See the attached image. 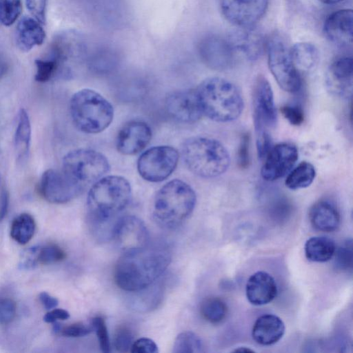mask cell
Masks as SVG:
<instances>
[{
  "label": "cell",
  "mask_w": 353,
  "mask_h": 353,
  "mask_svg": "<svg viewBox=\"0 0 353 353\" xmlns=\"http://www.w3.org/2000/svg\"><path fill=\"white\" fill-rule=\"evenodd\" d=\"M170 261L171 255L167 249L149 245L123 253L114 268V282L125 291L143 290L163 274Z\"/></svg>",
  "instance_id": "6da1fadb"
},
{
  "label": "cell",
  "mask_w": 353,
  "mask_h": 353,
  "mask_svg": "<svg viewBox=\"0 0 353 353\" xmlns=\"http://www.w3.org/2000/svg\"><path fill=\"white\" fill-rule=\"evenodd\" d=\"M132 190L129 182L119 176L102 177L90 188L87 208L94 225L110 223L129 204Z\"/></svg>",
  "instance_id": "7a4b0ae2"
},
{
  "label": "cell",
  "mask_w": 353,
  "mask_h": 353,
  "mask_svg": "<svg viewBox=\"0 0 353 353\" xmlns=\"http://www.w3.org/2000/svg\"><path fill=\"white\" fill-rule=\"evenodd\" d=\"M203 114L216 122L228 123L241 114L243 99L231 81L221 77L203 81L196 89Z\"/></svg>",
  "instance_id": "3957f363"
},
{
  "label": "cell",
  "mask_w": 353,
  "mask_h": 353,
  "mask_svg": "<svg viewBox=\"0 0 353 353\" xmlns=\"http://www.w3.org/2000/svg\"><path fill=\"white\" fill-rule=\"evenodd\" d=\"M196 201V194L188 183L179 179L170 181L154 197L152 217L159 227L175 229L190 216Z\"/></svg>",
  "instance_id": "277c9868"
},
{
  "label": "cell",
  "mask_w": 353,
  "mask_h": 353,
  "mask_svg": "<svg viewBox=\"0 0 353 353\" xmlns=\"http://www.w3.org/2000/svg\"><path fill=\"white\" fill-rule=\"evenodd\" d=\"M181 154L187 168L202 178H214L223 174L230 165V154L219 141L204 137L186 139Z\"/></svg>",
  "instance_id": "5b68a950"
},
{
  "label": "cell",
  "mask_w": 353,
  "mask_h": 353,
  "mask_svg": "<svg viewBox=\"0 0 353 353\" xmlns=\"http://www.w3.org/2000/svg\"><path fill=\"white\" fill-rule=\"evenodd\" d=\"M70 112L76 128L87 134L103 131L114 117L110 102L90 89H83L73 94L70 101Z\"/></svg>",
  "instance_id": "8992f818"
},
{
  "label": "cell",
  "mask_w": 353,
  "mask_h": 353,
  "mask_svg": "<svg viewBox=\"0 0 353 353\" xmlns=\"http://www.w3.org/2000/svg\"><path fill=\"white\" fill-rule=\"evenodd\" d=\"M61 170L84 188L103 177L109 172L110 165L101 153L90 149H78L65 155Z\"/></svg>",
  "instance_id": "52a82bcc"
},
{
  "label": "cell",
  "mask_w": 353,
  "mask_h": 353,
  "mask_svg": "<svg viewBox=\"0 0 353 353\" xmlns=\"http://www.w3.org/2000/svg\"><path fill=\"white\" fill-rule=\"evenodd\" d=\"M270 70L279 85L285 92L295 93L301 87V75L295 67L285 42L278 36L267 43Z\"/></svg>",
  "instance_id": "ba28073f"
},
{
  "label": "cell",
  "mask_w": 353,
  "mask_h": 353,
  "mask_svg": "<svg viewBox=\"0 0 353 353\" xmlns=\"http://www.w3.org/2000/svg\"><path fill=\"white\" fill-rule=\"evenodd\" d=\"M179 161L177 150L171 146L159 145L144 152L137 161L141 176L150 182L167 179L175 170Z\"/></svg>",
  "instance_id": "9c48e42d"
},
{
  "label": "cell",
  "mask_w": 353,
  "mask_h": 353,
  "mask_svg": "<svg viewBox=\"0 0 353 353\" xmlns=\"http://www.w3.org/2000/svg\"><path fill=\"white\" fill-rule=\"evenodd\" d=\"M111 238L123 253L145 248L150 242L149 232L145 223L132 215L121 217L115 222Z\"/></svg>",
  "instance_id": "30bf717a"
},
{
  "label": "cell",
  "mask_w": 353,
  "mask_h": 353,
  "mask_svg": "<svg viewBox=\"0 0 353 353\" xmlns=\"http://www.w3.org/2000/svg\"><path fill=\"white\" fill-rule=\"evenodd\" d=\"M83 188L72 181L62 170L49 169L41 175L39 183L41 196L52 203H68L83 190Z\"/></svg>",
  "instance_id": "8fae6325"
},
{
  "label": "cell",
  "mask_w": 353,
  "mask_h": 353,
  "mask_svg": "<svg viewBox=\"0 0 353 353\" xmlns=\"http://www.w3.org/2000/svg\"><path fill=\"white\" fill-rule=\"evenodd\" d=\"M268 7V0H220L224 17L240 28H250L261 20Z\"/></svg>",
  "instance_id": "7c38bea8"
},
{
  "label": "cell",
  "mask_w": 353,
  "mask_h": 353,
  "mask_svg": "<svg viewBox=\"0 0 353 353\" xmlns=\"http://www.w3.org/2000/svg\"><path fill=\"white\" fill-rule=\"evenodd\" d=\"M254 125L255 130L274 127L277 114L271 85L263 76L256 79L253 90Z\"/></svg>",
  "instance_id": "4fadbf2b"
},
{
  "label": "cell",
  "mask_w": 353,
  "mask_h": 353,
  "mask_svg": "<svg viewBox=\"0 0 353 353\" xmlns=\"http://www.w3.org/2000/svg\"><path fill=\"white\" fill-rule=\"evenodd\" d=\"M298 149L291 143H280L272 147L264 158L261 170L262 178L274 181L289 173L298 159Z\"/></svg>",
  "instance_id": "5bb4252c"
},
{
  "label": "cell",
  "mask_w": 353,
  "mask_h": 353,
  "mask_svg": "<svg viewBox=\"0 0 353 353\" xmlns=\"http://www.w3.org/2000/svg\"><path fill=\"white\" fill-rule=\"evenodd\" d=\"M199 50L203 62L216 70L231 68L237 57L230 39L217 35L203 39L199 44Z\"/></svg>",
  "instance_id": "9a60e30c"
},
{
  "label": "cell",
  "mask_w": 353,
  "mask_h": 353,
  "mask_svg": "<svg viewBox=\"0 0 353 353\" xmlns=\"http://www.w3.org/2000/svg\"><path fill=\"white\" fill-rule=\"evenodd\" d=\"M165 107L172 118L182 123H194L203 115L196 89L170 93L166 98Z\"/></svg>",
  "instance_id": "2e32d148"
},
{
  "label": "cell",
  "mask_w": 353,
  "mask_h": 353,
  "mask_svg": "<svg viewBox=\"0 0 353 353\" xmlns=\"http://www.w3.org/2000/svg\"><path fill=\"white\" fill-rule=\"evenodd\" d=\"M151 137L152 132L147 123L132 121L119 130L116 141L117 148L123 154L133 155L142 151Z\"/></svg>",
  "instance_id": "e0dca14e"
},
{
  "label": "cell",
  "mask_w": 353,
  "mask_h": 353,
  "mask_svg": "<svg viewBox=\"0 0 353 353\" xmlns=\"http://www.w3.org/2000/svg\"><path fill=\"white\" fill-rule=\"evenodd\" d=\"M353 82V61L350 57H341L333 61L330 65L326 84L327 89L335 96L352 97Z\"/></svg>",
  "instance_id": "ac0fdd59"
},
{
  "label": "cell",
  "mask_w": 353,
  "mask_h": 353,
  "mask_svg": "<svg viewBox=\"0 0 353 353\" xmlns=\"http://www.w3.org/2000/svg\"><path fill=\"white\" fill-rule=\"evenodd\" d=\"M323 33L331 42L350 46L353 41V12L343 9L330 14L323 24Z\"/></svg>",
  "instance_id": "d6986e66"
},
{
  "label": "cell",
  "mask_w": 353,
  "mask_h": 353,
  "mask_svg": "<svg viewBox=\"0 0 353 353\" xmlns=\"http://www.w3.org/2000/svg\"><path fill=\"white\" fill-rule=\"evenodd\" d=\"M248 301L254 305H263L272 301L277 294L274 278L268 272H256L248 280L245 288Z\"/></svg>",
  "instance_id": "ffe728a7"
},
{
  "label": "cell",
  "mask_w": 353,
  "mask_h": 353,
  "mask_svg": "<svg viewBox=\"0 0 353 353\" xmlns=\"http://www.w3.org/2000/svg\"><path fill=\"white\" fill-rule=\"evenodd\" d=\"M285 333V325L277 316L270 314L259 316L252 331L253 339L262 345H271L277 343Z\"/></svg>",
  "instance_id": "44dd1931"
},
{
  "label": "cell",
  "mask_w": 353,
  "mask_h": 353,
  "mask_svg": "<svg viewBox=\"0 0 353 353\" xmlns=\"http://www.w3.org/2000/svg\"><path fill=\"white\" fill-rule=\"evenodd\" d=\"M42 24L34 18L25 16L18 22L16 29V43L24 52L41 45L46 38Z\"/></svg>",
  "instance_id": "7402d4cb"
},
{
  "label": "cell",
  "mask_w": 353,
  "mask_h": 353,
  "mask_svg": "<svg viewBox=\"0 0 353 353\" xmlns=\"http://www.w3.org/2000/svg\"><path fill=\"white\" fill-rule=\"evenodd\" d=\"M309 219L316 230L325 232L336 230L340 224V214L337 208L325 200L319 201L312 205Z\"/></svg>",
  "instance_id": "603a6c76"
},
{
  "label": "cell",
  "mask_w": 353,
  "mask_h": 353,
  "mask_svg": "<svg viewBox=\"0 0 353 353\" xmlns=\"http://www.w3.org/2000/svg\"><path fill=\"white\" fill-rule=\"evenodd\" d=\"M236 53L244 57L254 60L260 56L263 49L261 37L251 30H243L228 38Z\"/></svg>",
  "instance_id": "cb8c5ba5"
},
{
  "label": "cell",
  "mask_w": 353,
  "mask_h": 353,
  "mask_svg": "<svg viewBox=\"0 0 353 353\" xmlns=\"http://www.w3.org/2000/svg\"><path fill=\"white\" fill-rule=\"evenodd\" d=\"M31 141V125L28 114L21 108L17 117L14 134V148L18 163H24L28 157Z\"/></svg>",
  "instance_id": "d4e9b609"
},
{
  "label": "cell",
  "mask_w": 353,
  "mask_h": 353,
  "mask_svg": "<svg viewBox=\"0 0 353 353\" xmlns=\"http://www.w3.org/2000/svg\"><path fill=\"white\" fill-rule=\"evenodd\" d=\"M290 52L292 61L300 73L312 70L318 63L319 51L311 43H296L290 48Z\"/></svg>",
  "instance_id": "484cf974"
},
{
  "label": "cell",
  "mask_w": 353,
  "mask_h": 353,
  "mask_svg": "<svg viewBox=\"0 0 353 353\" xmlns=\"http://www.w3.org/2000/svg\"><path fill=\"white\" fill-rule=\"evenodd\" d=\"M306 258L313 262L323 263L330 261L335 254L334 241L326 236H313L305 244Z\"/></svg>",
  "instance_id": "4316f807"
},
{
  "label": "cell",
  "mask_w": 353,
  "mask_h": 353,
  "mask_svg": "<svg viewBox=\"0 0 353 353\" xmlns=\"http://www.w3.org/2000/svg\"><path fill=\"white\" fill-rule=\"evenodd\" d=\"M315 176L314 165L309 162L303 161L289 172L285 184L292 190L303 189L310 186Z\"/></svg>",
  "instance_id": "83f0119b"
},
{
  "label": "cell",
  "mask_w": 353,
  "mask_h": 353,
  "mask_svg": "<svg viewBox=\"0 0 353 353\" xmlns=\"http://www.w3.org/2000/svg\"><path fill=\"white\" fill-rule=\"evenodd\" d=\"M36 223L32 215L22 213L15 217L10 227V236L17 243L25 245L34 236Z\"/></svg>",
  "instance_id": "f1b7e54d"
},
{
  "label": "cell",
  "mask_w": 353,
  "mask_h": 353,
  "mask_svg": "<svg viewBox=\"0 0 353 353\" xmlns=\"http://www.w3.org/2000/svg\"><path fill=\"white\" fill-rule=\"evenodd\" d=\"M200 310L204 319L216 324L225 319L228 307L222 299L217 297H209L202 302Z\"/></svg>",
  "instance_id": "f546056e"
},
{
  "label": "cell",
  "mask_w": 353,
  "mask_h": 353,
  "mask_svg": "<svg viewBox=\"0 0 353 353\" xmlns=\"http://www.w3.org/2000/svg\"><path fill=\"white\" fill-rule=\"evenodd\" d=\"M65 252L58 245L51 243L43 247H34L35 265H50L64 260Z\"/></svg>",
  "instance_id": "4dcf8cb0"
},
{
  "label": "cell",
  "mask_w": 353,
  "mask_h": 353,
  "mask_svg": "<svg viewBox=\"0 0 353 353\" xmlns=\"http://www.w3.org/2000/svg\"><path fill=\"white\" fill-rule=\"evenodd\" d=\"M203 351L201 339L192 332H183L176 338L172 348L174 353H196Z\"/></svg>",
  "instance_id": "1f68e13d"
},
{
  "label": "cell",
  "mask_w": 353,
  "mask_h": 353,
  "mask_svg": "<svg viewBox=\"0 0 353 353\" xmlns=\"http://www.w3.org/2000/svg\"><path fill=\"white\" fill-rule=\"evenodd\" d=\"M34 63L36 66L34 79L38 82H47L59 72L57 61L50 56L36 59Z\"/></svg>",
  "instance_id": "d6a6232c"
},
{
  "label": "cell",
  "mask_w": 353,
  "mask_h": 353,
  "mask_svg": "<svg viewBox=\"0 0 353 353\" xmlns=\"http://www.w3.org/2000/svg\"><path fill=\"white\" fill-rule=\"evenodd\" d=\"M21 10V0H0V23L11 26L20 16Z\"/></svg>",
  "instance_id": "836d02e7"
},
{
  "label": "cell",
  "mask_w": 353,
  "mask_h": 353,
  "mask_svg": "<svg viewBox=\"0 0 353 353\" xmlns=\"http://www.w3.org/2000/svg\"><path fill=\"white\" fill-rule=\"evenodd\" d=\"M134 335L132 330L126 325H120L113 336V345L119 352L130 351Z\"/></svg>",
  "instance_id": "e575fe53"
},
{
  "label": "cell",
  "mask_w": 353,
  "mask_h": 353,
  "mask_svg": "<svg viewBox=\"0 0 353 353\" xmlns=\"http://www.w3.org/2000/svg\"><path fill=\"white\" fill-rule=\"evenodd\" d=\"M91 324L96 332L101 350L105 353L110 352V343L104 319L101 316H96L92 319Z\"/></svg>",
  "instance_id": "d590c367"
},
{
  "label": "cell",
  "mask_w": 353,
  "mask_h": 353,
  "mask_svg": "<svg viewBox=\"0 0 353 353\" xmlns=\"http://www.w3.org/2000/svg\"><path fill=\"white\" fill-rule=\"evenodd\" d=\"M17 314L16 302L9 297H0V324L8 325Z\"/></svg>",
  "instance_id": "8d00e7d4"
},
{
  "label": "cell",
  "mask_w": 353,
  "mask_h": 353,
  "mask_svg": "<svg viewBox=\"0 0 353 353\" xmlns=\"http://www.w3.org/2000/svg\"><path fill=\"white\" fill-rule=\"evenodd\" d=\"M255 131L258 157L261 160H263L273 146L272 138L268 130H257Z\"/></svg>",
  "instance_id": "74e56055"
},
{
  "label": "cell",
  "mask_w": 353,
  "mask_h": 353,
  "mask_svg": "<svg viewBox=\"0 0 353 353\" xmlns=\"http://www.w3.org/2000/svg\"><path fill=\"white\" fill-rule=\"evenodd\" d=\"M250 134L248 132L243 133L241 137L239 144L237 161L239 166L242 169L247 168L250 163Z\"/></svg>",
  "instance_id": "f35d334b"
},
{
  "label": "cell",
  "mask_w": 353,
  "mask_h": 353,
  "mask_svg": "<svg viewBox=\"0 0 353 353\" xmlns=\"http://www.w3.org/2000/svg\"><path fill=\"white\" fill-rule=\"evenodd\" d=\"M93 330L92 325H87L83 323H73L61 327L59 332L66 337H82L89 334Z\"/></svg>",
  "instance_id": "ab89813d"
},
{
  "label": "cell",
  "mask_w": 353,
  "mask_h": 353,
  "mask_svg": "<svg viewBox=\"0 0 353 353\" xmlns=\"http://www.w3.org/2000/svg\"><path fill=\"white\" fill-rule=\"evenodd\" d=\"M281 112L284 118L293 125H300L304 121V112L298 105H283L281 108Z\"/></svg>",
  "instance_id": "60d3db41"
},
{
  "label": "cell",
  "mask_w": 353,
  "mask_h": 353,
  "mask_svg": "<svg viewBox=\"0 0 353 353\" xmlns=\"http://www.w3.org/2000/svg\"><path fill=\"white\" fill-rule=\"evenodd\" d=\"M26 3L31 15L39 23L44 24L47 0H26Z\"/></svg>",
  "instance_id": "b9f144b4"
},
{
  "label": "cell",
  "mask_w": 353,
  "mask_h": 353,
  "mask_svg": "<svg viewBox=\"0 0 353 353\" xmlns=\"http://www.w3.org/2000/svg\"><path fill=\"white\" fill-rule=\"evenodd\" d=\"M130 352L132 353H157L159 350L153 340L148 338H140L133 342Z\"/></svg>",
  "instance_id": "7bdbcfd3"
},
{
  "label": "cell",
  "mask_w": 353,
  "mask_h": 353,
  "mask_svg": "<svg viewBox=\"0 0 353 353\" xmlns=\"http://www.w3.org/2000/svg\"><path fill=\"white\" fill-rule=\"evenodd\" d=\"M336 254V261L337 265L341 268H348L352 265V242H347L343 246L340 248Z\"/></svg>",
  "instance_id": "ee69618b"
},
{
  "label": "cell",
  "mask_w": 353,
  "mask_h": 353,
  "mask_svg": "<svg viewBox=\"0 0 353 353\" xmlns=\"http://www.w3.org/2000/svg\"><path fill=\"white\" fill-rule=\"evenodd\" d=\"M70 317L68 311L61 308H53L47 312L43 316V321L46 323H54L57 320H66Z\"/></svg>",
  "instance_id": "f6af8a7d"
},
{
  "label": "cell",
  "mask_w": 353,
  "mask_h": 353,
  "mask_svg": "<svg viewBox=\"0 0 353 353\" xmlns=\"http://www.w3.org/2000/svg\"><path fill=\"white\" fill-rule=\"evenodd\" d=\"M39 299L43 307L48 310L55 308L59 303L57 299L52 296L46 292L39 294Z\"/></svg>",
  "instance_id": "bcb514c9"
},
{
  "label": "cell",
  "mask_w": 353,
  "mask_h": 353,
  "mask_svg": "<svg viewBox=\"0 0 353 353\" xmlns=\"http://www.w3.org/2000/svg\"><path fill=\"white\" fill-rule=\"evenodd\" d=\"M9 205V194L6 190H3L0 203V221H1L7 214Z\"/></svg>",
  "instance_id": "7dc6e473"
},
{
  "label": "cell",
  "mask_w": 353,
  "mask_h": 353,
  "mask_svg": "<svg viewBox=\"0 0 353 353\" xmlns=\"http://www.w3.org/2000/svg\"><path fill=\"white\" fill-rule=\"evenodd\" d=\"M8 70V64L6 60L0 56V79L6 74Z\"/></svg>",
  "instance_id": "c3c4849f"
},
{
  "label": "cell",
  "mask_w": 353,
  "mask_h": 353,
  "mask_svg": "<svg viewBox=\"0 0 353 353\" xmlns=\"http://www.w3.org/2000/svg\"><path fill=\"white\" fill-rule=\"evenodd\" d=\"M234 352H254V351L248 347H240L236 349L235 350H234Z\"/></svg>",
  "instance_id": "681fc988"
},
{
  "label": "cell",
  "mask_w": 353,
  "mask_h": 353,
  "mask_svg": "<svg viewBox=\"0 0 353 353\" xmlns=\"http://www.w3.org/2000/svg\"><path fill=\"white\" fill-rule=\"evenodd\" d=\"M319 1L325 4H334L339 3L343 0H319Z\"/></svg>",
  "instance_id": "f907efd6"
}]
</instances>
